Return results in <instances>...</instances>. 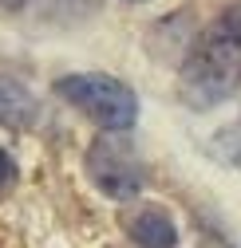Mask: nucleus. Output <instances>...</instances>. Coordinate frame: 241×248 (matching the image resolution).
I'll list each match as a JSON object with an SVG mask.
<instances>
[{
  "label": "nucleus",
  "instance_id": "nucleus-1",
  "mask_svg": "<svg viewBox=\"0 0 241 248\" xmlns=\"http://www.w3.org/2000/svg\"><path fill=\"white\" fill-rule=\"evenodd\" d=\"M241 87V12H225L186 59L182 91L190 107H214Z\"/></svg>",
  "mask_w": 241,
  "mask_h": 248
},
{
  "label": "nucleus",
  "instance_id": "nucleus-2",
  "mask_svg": "<svg viewBox=\"0 0 241 248\" xmlns=\"http://www.w3.org/2000/svg\"><path fill=\"white\" fill-rule=\"evenodd\" d=\"M55 91H59V99H68L75 110H83L107 134L131 130V122L138 118L135 91L111 75H64L55 83Z\"/></svg>",
  "mask_w": 241,
  "mask_h": 248
},
{
  "label": "nucleus",
  "instance_id": "nucleus-3",
  "mask_svg": "<svg viewBox=\"0 0 241 248\" xmlns=\"http://www.w3.org/2000/svg\"><path fill=\"white\" fill-rule=\"evenodd\" d=\"M87 173H91V181L99 185V189L115 201H131L138 197L142 189V162H138V154L127 138H99L91 150H87Z\"/></svg>",
  "mask_w": 241,
  "mask_h": 248
},
{
  "label": "nucleus",
  "instance_id": "nucleus-4",
  "mask_svg": "<svg viewBox=\"0 0 241 248\" xmlns=\"http://www.w3.org/2000/svg\"><path fill=\"white\" fill-rule=\"evenodd\" d=\"M127 232L138 248H174L178 244V229L162 209H138L127 213Z\"/></svg>",
  "mask_w": 241,
  "mask_h": 248
},
{
  "label": "nucleus",
  "instance_id": "nucleus-5",
  "mask_svg": "<svg viewBox=\"0 0 241 248\" xmlns=\"http://www.w3.org/2000/svg\"><path fill=\"white\" fill-rule=\"evenodd\" d=\"M36 118V99H32V91H28L20 79H8V75H0V126H28V122Z\"/></svg>",
  "mask_w": 241,
  "mask_h": 248
},
{
  "label": "nucleus",
  "instance_id": "nucleus-6",
  "mask_svg": "<svg viewBox=\"0 0 241 248\" xmlns=\"http://www.w3.org/2000/svg\"><path fill=\"white\" fill-rule=\"evenodd\" d=\"M222 150H225V158H229V162H237V166H241V122H237L233 130H225V134H222Z\"/></svg>",
  "mask_w": 241,
  "mask_h": 248
},
{
  "label": "nucleus",
  "instance_id": "nucleus-7",
  "mask_svg": "<svg viewBox=\"0 0 241 248\" xmlns=\"http://www.w3.org/2000/svg\"><path fill=\"white\" fill-rule=\"evenodd\" d=\"M16 177V162L8 158V150H0V185H8Z\"/></svg>",
  "mask_w": 241,
  "mask_h": 248
}]
</instances>
